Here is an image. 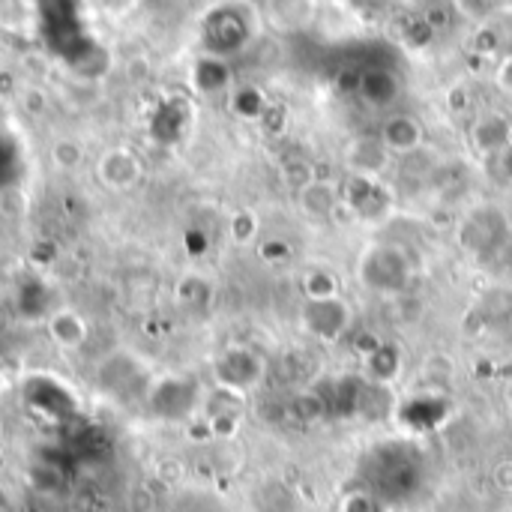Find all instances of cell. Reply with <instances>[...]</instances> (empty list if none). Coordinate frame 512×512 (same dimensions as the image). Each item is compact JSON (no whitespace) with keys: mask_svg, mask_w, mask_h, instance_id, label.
Here are the masks:
<instances>
[{"mask_svg":"<svg viewBox=\"0 0 512 512\" xmlns=\"http://www.w3.org/2000/svg\"><path fill=\"white\" fill-rule=\"evenodd\" d=\"M471 144L480 156L492 159L512 144V120L501 111L480 114L471 126Z\"/></svg>","mask_w":512,"mask_h":512,"instance_id":"9c48e42d","label":"cell"},{"mask_svg":"<svg viewBox=\"0 0 512 512\" xmlns=\"http://www.w3.org/2000/svg\"><path fill=\"white\" fill-rule=\"evenodd\" d=\"M495 3H504V0H489V6H495Z\"/></svg>","mask_w":512,"mask_h":512,"instance_id":"603a6c76","label":"cell"},{"mask_svg":"<svg viewBox=\"0 0 512 512\" xmlns=\"http://www.w3.org/2000/svg\"><path fill=\"white\" fill-rule=\"evenodd\" d=\"M510 225H507V216L498 210V207H474L462 225H459V246L468 249L471 255H492L504 237H507Z\"/></svg>","mask_w":512,"mask_h":512,"instance_id":"3957f363","label":"cell"},{"mask_svg":"<svg viewBox=\"0 0 512 512\" xmlns=\"http://www.w3.org/2000/svg\"><path fill=\"white\" fill-rule=\"evenodd\" d=\"M228 231H231V240H234V243L246 246V243H252V240L258 237V216H255L252 210H237V213L231 216Z\"/></svg>","mask_w":512,"mask_h":512,"instance_id":"e0dca14e","label":"cell"},{"mask_svg":"<svg viewBox=\"0 0 512 512\" xmlns=\"http://www.w3.org/2000/svg\"><path fill=\"white\" fill-rule=\"evenodd\" d=\"M342 201V186L333 183V180H321V177H312L306 186L297 189V204H300V213L309 216V219H330L333 207Z\"/></svg>","mask_w":512,"mask_h":512,"instance_id":"30bf717a","label":"cell"},{"mask_svg":"<svg viewBox=\"0 0 512 512\" xmlns=\"http://www.w3.org/2000/svg\"><path fill=\"white\" fill-rule=\"evenodd\" d=\"M378 138L387 144L393 156H411L426 144V126L414 114H390L381 123Z\"/></svg>","mask_w":512,"mask_h":512,"instance_id":"52a82bcc","label":"cell"},{"mask_svg":"<svg viewBox=\"0 0 512 512\" xmlns=\"http://www.w3.org/2000/svg\"><path fill=\"white\" fill-rule=\"evenodd\" d=\"M492 165H495V177H498L501 183H510L512 186V144L510 147H504L498 156H492Z\"/></svg>","mask_w":512,"mask_h":512,"instance_id":"d6986e66","label":"cell"},{"mask_svg":"<svg viewBox=\"0 0 512 512\" xmlns=\"http://www.w3.org/2000/svg\"><path fill=\"white\" fill-rule=\"evenodd\" d=\"M459 6L471 15V18H480V15H486L492 6H489V0H459Z\"/></svg>","mask_w":512,"mask_h":512,"instance_id":"44dd1931","label":"cell"},{"mask_svg":"<svg viewBox=\"0 0 512 512\" xmlns=\"http://www.w3.org/2000/svg\"><path fill=\"white\" fill-rule=\"evenodd\" d=\"M105 183L111 189H132L141 177V165L138 159L129 153V150H111L102 156V165H99Z\"/></svg>","mask_w":512,"mask_h":512,"instance_id":"4fadbf2b","label":"cell"},{"mask_svg":"<svg viewBox=\"0 0 512 512\" xmlns=\"http://www.w3.org/2000/svg\"><path fill=\"white\" fill-rule=\"evenodd\" d=\"M357 279L366 291L399 297L411 288L414 279V261L390 243H372L363 249L357 261Z\"/></svg>","mask_w":512,"mask_h":512,"instance_id":"6da1fadb","label":"cell"},{"mask_svg":"<svg viewBox=\"0 0 512 512\" xmlns=\"http://www.w3.org/2000/svg\"><path fill=\"white\" fill-rule=\"evenodd\" d=\"M342 198L357 210L360 222H378L393 210V192L378 177H348V186H342Z\"/></svg>","mask_w":512,"mask_h":512,"instance_id":"5b68a950","label":"cell"},{"mask_svg":"<svg viewBox=\"0 0 512 512\" xmlns=\"http://www.w3.org/2000/svg\"><path fill=\"white\" fill-rule=\"evenodd\" d=\"M234 111L246 120H255L267 111V99L258 87H240L234 93Z\"/></svg>","mask_w":512,"mask_h":512,"instance_id":"2e32d148","label":"cell"},{"mask_svg":"<svg viewBox=\"0 0 512 512\" xmlns=\"http://www.w3.org/2000/svg\"><path fill=\"white\" fill-rule=\"evenodd\" d=\"M267 363L252 348H228L216 360V378L228 393H249L264 381Z\"/></svg>","mask_w":512,"mask_h":512,"instance_id":"277c9868","label":"cell"},{"mask_svg":"<svg viewBox=\"0 0 512 512\" xmlns=\"http://www.w3.org/2000/svg\"><path fill=\"white\" fill-rule=\"evenodd\" d=\"M303 294L306 300H327V297H339V279L324 270V267H315L303 276Z\"/></svg>","mask_w":512,"mask_h":512,"instance_id":"9a60e30c","label":"cell"},{"mask_svg":"<svg viewBox=\"0 0 512 512\" xmlns=\"http://www.w3.org/2000/svg\"><path fill=\"white\" fill-rule=\"evenodd\" d=\"M354 321V312L348 306V300L342 297H327V300H303L300 306V327L306 336L324 342V345H336L348 336Z\"/></svg>","mask_w":512,"mask_h":512,"instance_id":"7a4b0ae2","label":"cell"},{"mask_svg":"<svg viewBox=\"0 0 512 512\" xmlns=\"http://www.w3.org/2000/svg\"><path fill=\"white\" fill-rule=\"evenodd\" d=\"M357 96H363L372 108H387L399 96V78L390 69H363Z\"/></svg>","mask_w":512,"mask_h":512,"instance_id":"7c38bea8","label":"cell"},{"mask_svg":"<svg viewBox=\"0 0 512 512\" xmlns=\"http://www.w3.org/2000/svg\"><path fill=\"white\" fill-rule=\"evenodd\" d=\"M495 81H498V87H501L504 93H510L512 96V54L501 60V66H498V72H495Z\"/></svg>","mask_w":512,"mask_h":512,"instance_id":"ffe728a7","label":"cell"},{"mask_svg":"<svg viewBox=\"0 0 512 512\" xmlns=\"http://www.w3.org/2000/svg\"><path fill=\"white\" fill-rule=\"evenodd\" d=\"M483 54H492L498 48V33L495 30H480V45H477Z\"/></svg>","mask_w":512,"mask_h":512,"instance_id":"7402d4cb","label":"cell"},{"mask_svg":"<svg viewBox=\"0 0 512 512\" xmlns=\"http://www.w3.org/2000/svg\"><path fill=\"white\" fill-rule=\"evenodd\" d=\"M342 512H384V504L369 492H354L342 501Z\"/></svg>","mask_w":512,"mask_h":512,"instance_id":"ac0fdd59","label":"cell"},{"mask_svg":"<svg viewBox=\"0 0 512 512\" xmlns=\"http://www.w3.org/2000/svg\"><path fill=\"white\" fill-rule=\"evenodd\" d=\"M366 378L375 384H396L402 375V351L390 342H378L366 357H363Z\"/></svg>","mask_w":512,"mask_h":512,"instance_id":"8fae6325","label":"cell"},{"mask_svg":"<svg viewBox=\"0 0 512 512\" xmlns=\"http://www.w3.org/2000/svg\"><path fill=\"white\" fill-rule=\"evenodd\" d=\"M249 39V24L240 12L222 9L207 24V45L216 57H225L231 51H240Z\"/></svg>","mask_w":512,"mask_h":512,"instance_id":"ba28073f","label":"cell"},{"mask_svg":"<svg viewBox=\"0 0 512 512\" xmlns=\"http://www.w3.org/2000/svg\"><path fill=\"white\" fill-rule=\"evenodd\" d=\"M345 168L357 177H384L393 168V153L387 150V144L378 135H354L345 144Z\"/></svg>","mask_w":512,"mask_h":512,"instance_id":"8992f818","label":"cell"},{"mask_svg":"<svg viewBox=\"0 0 512 512\" xmlns=\"http://www.w3.org/2000/svg\"><path fill=\"white\" fill-rule=\"evenodd\" d=\"M195 84L201 93H222L231 84V69H228L225 57H216V54L201 57L195 66Z\"/></svg>","mask_w":512,"mask_h":512,"instance_id":"5bb4252c","label":"cell"}]
</instances>
